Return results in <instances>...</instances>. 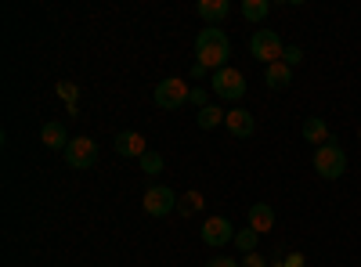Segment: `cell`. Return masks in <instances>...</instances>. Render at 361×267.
<instances>
[{
    "label": "cell",
    "mask_w": 361,
    "mask_h": 267,
    "mask_svg": "<svg viewBox=\"0 0 361 267\" xmlns=\"http://www.w3.org/2000/svg\"><path fill=\"white\" fill-rule=\"evenodd\" d=\"M195 58H199V66L206 69H228V58H231V40L224 37V29L217 25H206L202 33L195 37Z\"/></svg>",
    "instance_id": "obj_1"
},
{
    "label": "cell",
    "mask_w": 361,
    "mask_h": 267,
    "mask_svg": "<svg viewBox=\"0 0 361 267\" xmlns=\"http://www.w3.org/2000/svg\"><path fill=\"white\" fill-rule=\"evenodd\" d=\"M314 173L325 177V181H340V177L347 173V152L340 148L336 137H329L325 144L314 148Z\"/></svg>",
    "instance_id": "obj_2"
},
{
    "label": "cell",
    "mask_w": 361,
    "mask_h": 267,
    "mask_svg": "<svg viewBox=\"0 0 361 267\" xmlns=\"http://www.w3.org/2000/svg\"><path fill=\"white\" fill-rule=\"evenodd\" d=\"M282 37L275 33V29H257V33L250 37V54L257 58V62H264V66H275V62H282Z\"/></svg>",
    "instance_id": "obj_3"
},
{
    "label": "cell",
    "mask_w": 361,
    "mask_h": 267,
    "mask_svg": "<svg viewBox=\"0 0 361 267\" xmlns=\"http://www.w3.org/2000/svg\"><path fill=\"white\" fill-rule=\"evenodd\" d=\"M214 94L217 98H224V101H238L246 94V76L238 73V69H217L214 73Z\"/></svg>",
    "instance_id": "obj_4"
},
{
    "label": "cell",
    "mask_w": 361,
    "mask_h": 267,
    "mask_svg": "<svg viewBox=\"0 0 361 267\" xmlns=\"http://www.w3.org/2000/svg\"><path fill=\"white\" fill-rule=\"evenodd\" d=\"M185 101H192V87H188L185 80L170 76V80H163V83L156 87V105H159V108H180Z\"/></svg>",
    "instance_id": "obj_5"
},
{
    "label": "cell",
    "mask_w": 361,
    "mask_h": 267,
    "mask_svg": "<svg viewBox=\"0 0 361 267\" xmlns=\"http://www.w3.org/2000/svg\"><path fill=\"white\" fill-rule=\"evenodd\" d=\"M66 163L73 170H90L98 163V144L90 141V137H73L69 148H66Z\"/></svg>",
    "instance_id": "obj_6"
},
{
    "label": "cell",
    "mask_w": 361,
    "mask_h": 267,
    "mask_svg": "<svg viewBox=\"0 0 361 267\" xmlns=\"http://www.w3.org/2000/svg\"><path fill=\"white\" fill-rule=\"evenodd\" d=\"M145 213L148 217H166V213H173L177 210V195L170 192V188H163V185H152L145 192Z\"/></svg>",
    "instance_id": "obj_7"
},
{
    "label": "cell",
    "mask_w": 361,
    "mask_h": 267,
    "mask_svg": "<svg viewBox=\"0 0 361 267\" xmlns=\"http://www.w3.org/2000/svg\"><path fill=\"white\" fill-rule=\"evenodd\" d=\"M235 235H238V231L231 228L228 217H209V221L202 224V242H206V246H214V249L235 242Z\"/></svg>",
    "instance_id": "obj_8"
},
{
    "label": "cell",
    "mask_w": 361,
    "mask_h": 267,
    "mask_svg": "<svg viewBox=\"0 0 361 267\" xmlns=\"http://www.w3.org/2000/svg\"><path fill=\"white\" fill-rule=\"evenodd\" d=\"M112 144H116V152L127 156V159H141V156L148 152V148H145V137H141L137 130H119Z\"/></svg>",
    "instance_id": "obj_9"
},
{
    "label": "cell",
    "mask_w": 361,
    "mask_h": 267,
    "mask_svg": "<svg viewBox=\"0 0 361 267\" xmlns=\"http://www.w3.org/2000/svg\"><path fill=\"white\" fill-rule=\"evenodd\" d=\"M224 127H228L235 137H253L257 120H253V112H246V108H231V112H228V120H224Z\"/></svg>",
    "instance_id": "obj_10"
},
{
    "label": "cell",
    "mask_w": 361,
    "mask_h": 267,
    "mask_svg": "<svg viewBox=\"0 0 361 267\" xmlns=\"http://www.w3.org/2000/svg\"><path fill=\"white\" fill-rule=\"evenodd\" d=\"M40 141L51 148V152H66L73 137L66 134V127H62V123H44V130H40Z\"/></svg>",
    "instance_id": "obj_11"
},
{
    "label": "cell",
    "mask_w": 361,
    "mask_h": 267,
    "mask_svg": "<svg viewBox=\"0 0 361 267\" xmlns=\"http://www.w3.org/2000/svg\"><path fill=\"white\" fill-rule=\"evenodd\" d=\"M300 134H304L307 144H325L329 137H333V134H329V123L322 120V116H307L304 127H300Z\"/></svg>",
    "instance_id": "obj_12"
},
{
    "label": "cell",
    "mask_w": 361,
    "mask_h": 267,
    "mask_svg": "<svg viewBox=\"0 0 361 267\" xmlns=\"http://www.w3.org/2000/svg\"><path fill=\"white\" fill-rule=\"evenodd\" d=\"M250 228H253L257 235L271 231V228H275V210H271L267 202H253V206H250Z\"/></svg>",
    "instance_id": "obj_13"
},
{
    "label": "cell",
    "mask_w": 361,
    "mask_h": 267,
    "mask_svg": "<svg viewBox=\"0 0 361 267\" xmlns=\"http://www.w3.org/2000/svg\"><path fill=\"white\" fill-rule=\"evenodd\" d=\"M195 11H199V18L202 22H209V25H217V22H224L228 18V0H199L195 4Z\"/></svg>",
    "instance_id": "obj_14"
},
{
    "label": "cell",
    "mask_w": 361,
    "mask_h": 267,
    "mask_svg": "<svg viewBox=\"0 0 361 267\" xmlns=\"http://www.w3.org/2000/svg\"><path fill=\"white\" fill-rule=\"evenodd\" d=\"M264 83L271 87V91H286V87L293 83V69H289L286 62L267 66V69H264Z\"/></svg>",
    "instance_id": "obj_15"
},
{
    "label": "cell",
    "mask_w": 361,
    "mask_h": 267,
    "mask_svg": "<svg viewBox=\"0 0 361 267\" xmlns=\"http://www.w3.org/2000/svg\"><path fill=\"white\" fill-rule=\"evenodd\" d=\"M224 120H228V112L217 108V105H206V108H199V116H195V123H199L202 130H214V127H221Z\"/></svg>",
    "instance_id": "obj_16"
},
{
    "label": "cell",
    "mask_w": 361,
    "mask_h": 267,
    "mask_svg": "<svg viewBox=\"0 0 361 267\" xmlns=\"http://www.w3.org/2000/svg\"><path fill=\"white\" fill-rule=\"evenodd\" d=\"M267 11H271L267 0H243V18H246V22H264Z\"/></svg>",
    "instance_id": "obj_17"
},
{
    "label": "cell",
    "mask_w": 361,
    "mask_h": 267,
    "mask_svg": "<svg viewBox=\"0 0 361 267\" xmlns=\"http://www.w3.org/2000/svg\"><path fill=\"white\" fill-rule=\"evenodd\" d=\"M202 206H206L202 195H199V192H188V195H180V199H177V213H180V217H192V213L202 210Z\"/></svg>",
    "instance_id": "obj_18"
},
{
    "label": "cell",
    "mask_w": 361,
    "mask_h": 267,
    "mask_svg": "<svg viewBox=\"0 0 361 267\" xmlns=\"http://www.w3.org/2000/svg\"><path fill=\"white\" fill-rule=\"evenodd\" d=\"M257 242H260V235H257L253 228H246V231L235 235V246L243 249V256H246V253H257Z\"/></svg>",
    "instance_id": "obj_19"
},
{
    "label": "cell",
    "mask_w": 361,
    "mask_h": 267,
    "mask_svg": "<svg viewBox=\"0 0 361 267\" xmlns=\"http://www.w3.org/2000/svg\"><path fill=\"white\" fill-rule=\"evenodd\" d=\"M137 163H141L145 173H159V170H163V156H159V152H145Z\"/></svg>",
    "instance_id": "obj_20"
},
{
    "label": "cell",
    "mask_w": 361,
    "mask_h": 267,
    "mask_svg": "<svg viewBox=\"0 0 361 267\" xmlns=\"http://www.w3.org/2000/svg\"><path fill=\"white\" fill-rule=\"evenodd\" d=\"M282 62L293 69V66H300V62H304V51H300V47H286L282 51Z\"/></svg>",
    "instance_id": "obj_21"
},
{
    "label": "cell",
    "mask_w": 361,
    "mask_h": 267,
    "mask_svg": "<svg viewBox=\"0 0 361 267\" xmlns=\"http://www.w3.org/2000/svg\"><path fill=\"white\" fill-rule=\"evenodd\" d=\"M238 267H267V260L260 253H246L243 260H238Z\"/></svg>",
    "instance_id": "obj_22"
},
{
    "label": "cell",
    "mask_w": 361,
    "mask_h": 267,
    "mask_svg": "<svg viewBox=\"0 0 361 267\" xmlns=\"http://www.w3.org/2000/svg\"><path fill=\"white\" fill-rule=\"evenodd\" d=\"M275 267H304V253H289L286 260H275Z\"/></svg>",
    "instance_id": "obj_23"
},
{
    "label": "cell",
    "mask_w": 361,
    "mask_h": 267,
    "mask_svg": "<svg viewBox=\"0 0 361 267\" xmlns=\"http://www.w3.org/2000/svg\"><path fill=\"white\" fill-rule=\"evenodd\" d=\"M192 105H195V108H206V105H209L206 91H199V87H192Z\"/></svg>",
    "instance_id": "obj_24"
},
{
    "label": "cell",
    "mask_w": 361,
    "mask_h": 267,
    "mask_svg": "<svg viewBox=\"0 0 361 267\" xmlns=\"http://www.w3.org/2000/svg\"><path fill=\"white\" fill-rule=\"evenodd\" d=\"M206 267H238V260H228V256H214V260H206Z\"/></svg>",
    "instance_id": "obj_25"
},
{
    "label": "cell",
    "mask_w": 361,
    "mask_h": 267,
    "mask_svg": "<svg viewBox=\"0 0 361 267\" xmlns=\"http://www.w3.org/2000/svg\"><path fill=\"white\" fill-rule=\"evenodd\" d=\"M206 73H209V69H206V66H199V62H195V66H192V80H199V76H206Z\"/></svg>",
    "instance_id": "obj_26"
},
{
    "label": "cell",
    "mask_w": 361,
    "mask_h": 267,
    "mask_svg": "<svg viewBox=\"0 0 361 267\" xmlns=\"http://www.w3.org/2000/svg\"><path fill=\"white\" fill-rule=\"evenodd\" d=\"M357 137H361V130H357Z\"/></svg>",
    "instance_id": "obj_27"
}]
</instances>
